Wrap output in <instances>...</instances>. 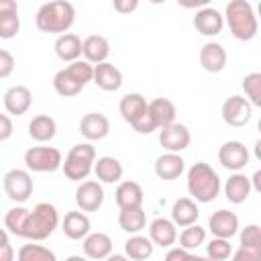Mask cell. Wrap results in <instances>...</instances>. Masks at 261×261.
<instances>
[{"instance_id": "cell-1", "label": "cell", "mask_w": 261, "mask_h": 261, "mask_svg": "<svg viewBox=\"0 0 261 261\" xmlns=\"http://www.w3.org/2000/svg\"><path fill=\"white\" fill-rule=\"evenodd\" d=\"M75 20V8L67 0H51L37 10L35 24L43 33H67Z\"/></svg>"}, {"instance_id": "cell-2", "label": "cell", "mask_w": 261, "mask_h": 261, "mask_svg": "<svg viewBox=\"0 0 261 261\" xmlns=\"http://www.w3.org/2000/svg\"><path fill=\"white\" fill-rule=\"evenodd\" d=\"M188 192L200 204H208V202L216 200V196L220 194L218 173L204 161L194 163L188 169Z\"/></svg>"}, {"instance_id": "cell-3", "label": "cell", "mask_w": 261, "mask_h": 261, "mask_svg": "<svg viewBox=\"0 0 261 261\" xmlns=\"http://www.w3.org/2000/svg\"><path fill=\"white\" fill-rule=\"evenodd\" d=\"M222 18H226L232 37L239 41H251L257 35V29H259L257 16L251 2L247 0H230L224 8Z\"/></svg>"}, {"instance_id": "cell-4", "label": "cell", "mask_w": 261, "mask_h": 261, "mask_svg": "<svg viewBox=\"0 0 261 261\" xmlns=\"http://www.w3.org/2000/svg\"><path fill=\"white\" fill-rule=\"evenodd\" d=\"M59 224V214L57 208L49 202H39L33 210H29L27 226H24V237L31 241H45L47 237L53 234V230Z\"/></svg>"}, {"instance_id": "cell-5", "label": "cell", "mask_w": 261, "mask_h": 261, "mask_svg": "<svg viewBox=\"0 0 261 261\" xmlns=\"http://www.w3.org/2000/svg\"><path fill=\"white\" fill-rule=\"evenodd\" d=\"M94 161H96V149L90 143H77L69 149V153L65 155V161H61V169L67 179L82 181L90 175Z\"/></svg>"}, {"instance_id": "cell-6", "label": "cell", "mask_w": 261, "mask_h": 261, "mask_svg": "<svg viewBox=\"0 0 261 261\" xmlns=\"http://www.w3.org/2000/svg\"><path fill=\"white\" fill-rule=\"evenodd\" d=\"M61 151L55 147H31L24 153V165L31 171L37 173H47V171H55L61 167Z\"/></svg>"}, {"instance_id": "cell-7", "label": "cell", "mask_w": 261, "mask_h": 261, "mask_svg": "<svg viewBox=\"0 0 261 261\" xmlns=\"http://www.w3.org/2000/svg\"><path fill=\"white\" fill-rule=\"evenodd\" d=\"M220 114H222V120L228 124V126H245L251 116H253V104L245 98V96H228L224 102H222V108H220Z\"/></svg>"}, {"instance_id": "cell-8", "label": "cell", "mask_w": 261, "mask_h": 261, "mask_svg": "<svg viewBox=\"0 0 261 261\" xmlns=\"http://www.w3.org/2000/svg\"><path fill=\"white\" fill-rule=\"evenodd\" d=\"M2 186H4L6 196L16 204L27 202L31 198V194H33V179H31V173L27 169H10V171H6L4 179H2Z\"/></svg>"}, {"instance_id": "cell-9", "label": "cell", "mask_w": 261, "mask_h": 261, "mask_svg": "<svg viewBox=\"0 0 261 261\" xmlns=\"http://www.w3.org/2000/svg\"><path fill=\"white\" fill-rule=\"evenodd\" d=\"M218 161L224 169L241 171L249 165V149L239 141H226L218 149Z\"/></svg>"}, {"instance_id": "cell-10", "label": "cell", "mask_w": 261, "mask_h": 261, "mask_svg": "<svg viewBox=\"0 0 261 261\" xmlns=\"http://www.w3.org/2000/svg\"><path fill=\"white\" fill-rule=\"evenodd\" d=\"M192 141V135L188 130L186 124H179V122H171L163 128H159V143L165 151H173V153H179L184 149H188Z\"/></svg>"}, {"instance_id": "cell-11", "label": "cell", "mask_w": 261, "mask_h": 261, "mask_svg": "<svg viewBox=\"0 0 261 261\" xmlns=\"http://www.w3.org/2000/svg\"><path fill=\"white\" fill-rule=\"evenodd\" d=\"M75 204L84 212H96L104 204V190L100 181H94V179L82 181L75 190Z\"/></svg>"}, {"instance_id": "cell-12", "label": "cell", "mask_w": 261, "mask_h": 261, "mask_svg": "<svg viewBox=\"0 0 261 261\" xmlns=\"http://www.w3.org/2000/svg\"><path fill=\"white\" fill-rule=\"evenodd\" d=\"M208 228L214 237H222V239H230L239 232V216L230 210H216L210 214L208 218Z\"/></svg>"}, {"instance_id": "cell-13", "label": "cell", "mask_w": 261, "mask_h": 261, "mask_svg": "<svg viewBox=\"0 0 261 261\" xmlns=\"http://www.w3.org/2000/svg\"><path fill=\"white\" fill-rule=\"evenodd\" d=\"M192 24H194V29H196L200 35H204V37H214V35H218V33L222 31L224 18H222V14H220L216 8L204 6V8H200V10L196 12Z\"/></svg>"}, {"instance_id": "cell-14", "label": "cell", "mask_w": 261, "mask_h": 261, "mask_svg": "<svg viewBox=\"0 0 261 261\" xmlns=\"http://www.w3.org/2000/svg\"><path fill=\"white\" fill-rule=\"evenodd\" d=\"M33 104V94L27 86H10L4 92V108L12 116H22Z\"/></svg>"}, {"instance_id": "cell-15", "label": "cell", "mask_w": 261, "mask_h": 261, "mask_svg": "<svg viewBox=\"0 0 261 261\" xmlns=\"http://www.w3.org/2000/svg\"><path fill=\"white\" fill-rule=\"evenodd\" d=\"M94 84L104 90V92H116L120 86H122V71L108 63V61H102V63H96L94 65V75H92Z\"/></svg>"}, {"instance_id": "cell-16", "label": "cell", "mask_w": 261, "mask_h": 261, "mask_svg": "<svg viewBox=\"0 0 261 261\" xmlns=\"http://www.w3.org/2000/svg\"><path fill=\"white\" fill-rule=\"evenodd\" d=\"M80 133L88 141H100L110 133V120L102 112H88L80 120Z\"/></svg>"}, {"instance_id": "cell-17", "label": "cell", "mask_w": 261, "mask_h": 261, "mask_svg": "<svg viewBox=\"0 0 261 261\" xmlns=\"http://www.w3.org/2000/svg\"><path fill=\"white\" fill-rule=\"evenodd\" d=\"M186 169V161L179 153H173V151H167L163 155L157 157L155 161V173L159 179H165V181H171V179H177Z\"/></svg>"}, {"instance_id": "cell-18", "label": "cell", "mask_w": 261, "mask_h": 261, "mask_svg": "<svg viewBox=\"0 0 261 261\" xmlns=\"http://www.w3.org/2000/svg\"><path fill=\"white\" fill-rule=\"evenodd\" d=\"M20 29L18 4L16 0H0V39L16 37Z\"/></svg>"}, {"instance_id": "cell-19", "label": "cell", "mask_w": 261, "mask_h": 261, "mask_svg": "<svg viewBox=\"0 0 261 261\" xmlns=\"http://www.w3.org/2000/svg\"><path fill=\"white\" fill-rule=\"evenodd\" d=\"M200 65L208 73H220L226 67V51L220 43H204L200 49Z\"/></svg>"}, {"instance_id": "cell-20", "label": "cell", "mask_w": 261, "mask_h": 261, "mask_svg": "<svg viewBox=\"0 0 261 261\" xmlns=\"http://www.w3.org/2000/svg\"><path fill=\"white\" fill-rule=\"evenodd\" d=\"M92 224H90V218L86 216L84 210H71L65 214V218L61 220V230L67 239L71 241H80L84 239L88 232H90Z\"/></svg>"}, {"instance_id": "cell-21", "label": "cell", "mask_w": 261, "mask_h": 261, "mask_svg": "<svg viewBox=\"0 0 261 261\" xmlns=\"http://www.w3.org/2000/svg\"><path fill=\"white\" fill-rule=\"evenodd\" d=\"M82 249L90 259H106L112 253V239L106 232H88L84 237Z\"/></svg>"}, {"instance_id": "cell-22", "label": "cell", "mask_w": 261, "mask_h": 261, "mask_svg": "<svg viewBox=\"0 0 261 261\" xmlns=\"http://www.w3.org/2000/svg\"><path fill=\"white\" fill-rule=\"evenodd\" d=\"M149 239L153 241V245L171 247L177 241V226L169 218H155L149 224Z\"/></svg>"}, {"instance_id": "cell-23", "label": "cell", "mask_w": 261, "mask_h": 261, "mask_svg": "<svg viewBox=\"0 0 261 261\" xmlns=\"http://www.w3.org/2000/svg\"><path fill=\"white\" fill-rule=\"evenodd\" d=\"M82 55L90 63H102L110 55V43L102 35H90L82 41Z\"/></svg>"}, {"instance_id": "cell-24", "label": "cell", "mask_w": 261, "mask_h": 261, "mask_svg": "<svg viewBox=\"0 0 261 261\" xmlns=\"http://www.w3.org/2000/svg\"><path fill=\"white\" fill-rule=\"evenodd\" d=\"M198 216H200V210H198L196 200H192V198H179L171 206V220L175 226L184 228L188 224H194V222H198Z\"/></svg>"}, {"instance_id": "cell-25", "label": "cell", "mask_w": 261, "mask_h": 261, "mask_svg": "<svg viewBox=\"0 0 261 261\" xmlns=\"http://www.w3.org/2000/svg\"><path fill=\"white\" fill-rule=\"evenodd\" d=\"M147 112L153 118L157 128H163L175 120V104L167 98H155L147 102Z\"/></svg>"}, {"instance_id": "cell-26", "label": "cell", "mask_w": 261, "mask_h": 261, "mask_svg": "<svg viewBox=\"0 0 261 261\" xmlns=\"http://www.w3.org/2000/svg\"><path fill=\"white\" fill-rule=\"evenodd\" d=\"M251 190H253L251 179L241 171H234L224 184V194H226L228 202H232V204H243L249 198Z\"/></svg>"}, {"instance_id": "cell-27", "label": "cell", "mask_w": 261, "mask_h": 261, "mask_svg": "<svg viewBox=\"0 0 261 261\" xmlns=\"http://www.w3.org/2000/svg\"><path fill=\"white\" fill-rule=\"evenodd\" d=\"M114 200L118 204V208H137L143 206V188L137 181H120L116 192H114Z\"/></svg>"}, {"instance_id": "cell-28", "label": "cell", "mask_w": 261, "mask_h": 261, "mask_svg": "<svg viewBox=\"0 0 261 261\" xmlns=\"http://www.w3.org/2000/svg\"><path fill=\"white\" fill-rule=\"evenodd\" d=\"M57 133V124L49 114H37L33 116V120L29 122V137L37 143H47L55 137Z\"/></svg>"}, {"instance_id": "cell-29", "label": "cell", "mask_w": 261, "mask_h": 261, "mask_svg": "<svg viewBox=\"0 0 261 261\" xmlns=\"http://www.w3.org/2000/svg\"><path fill=\"white\" fill-rule=\"evenodd\" d=\"M92 169H94L98 181H102V184H116L122 177V163L114 157H108V155L94 161Z\"/></svg>"}, {"instance_id": "cell-30", "label": "cell", "mask_w": 261, "mask_h": 261, "mask_svg": "<svg viewBox=\"0 0 261 261\" xmlns=\"http://www.w3.org/2000/svg\"><path fill=\"white\" fill-rule=\"evenodd\" d=\"M55 53L61 61H75L82 55V39L73 33H63L55 41Z\"/></svg>"}, {"instance_id": "cell-31", "label": "cell", "mask_w": 261, "mask_h": 261, "mask_svg": "<svg viewBox=\"0 0 261 261\" xmlns=\"http://www.w3.org/2000/svg\"><path fill=\"white\" fill-rule=\"evenodd\" d=\"M118 110H120V116L133 124L145 110H147V100L143 94H137V92H130L126 96H122L120 104H118Z\"/></svg>"}, {"instance_id": "cell-32", "label": "cell", "mask_w": 261, "mask_h": 261, "mask_svg": "<svg viewBox=\"0 0 261 261\" xmlns=\"http://www.w3.org/2000/svg\"><path fill=\"white\" fill-rule=\"evenodd\" d=\"M118 224L124 232H141L147 224V214L141 206L137 208H120V214H118Z\"/></svg>"}, {"instance_id": "cell-33", "label": "cell", "mask_w": 261, "mask_h": 261, "mask_svg": "<svg viewBox=\"0 0 261 261\" xmlns=\"http://www.w3.org/2000/svg\"><path fill=\"white\" fill-rule=\"evenodd\" d=\"M124 255H126L128 259H135V261L149 259V257L153 255V241L135 232V234L124 243Z\"/></svg>"}, {"instance_id": "cell-34", "label": "cell", "mask_w": 261, "mask_h": 261, "mask_svg": "<svg viewBox=\"0 0 261 261\" xmlns=\"http://www.w3.org/2000/svg\"><path fill=\"white\" fill-rule=\"evenodd\" d=\"M53 88H55V92L59 96L69 98V96H77L86 86L82 82H77L67 69H59L55 73V77H53Z\"/></svg>"}, {"instance_id": "cell-35", "label": "cell", "mask_w": 261, "mask_h": 261, "mask_svg": "<svg viewBox=\"0 0 261 261\" xmlns=\"http://www.w3.org/2000/svg\"><path fill=\"white\" fill-rule=\"evenodd\" d=\"M27 218H29V210L24 206H14L6 212L4 216V224L6 228L14 234V237H24V226H27Z\"/></svg>"}, {"instance_id": "cell-36", "label": "cell", "mask_w": 261, "mask_h": 261, "mask_svg": "<svg viewBox=\"0 0 261 261\" xmlns=\"http://www.w3.org/2000/svg\"><path fill=\"white\" fill-rule=\"evenodd\" d=\"M204 241H206V228H202L198 222L184 226V230H181V234H179V247H184V249H188V251L198 249Z\"/></svg>"}, {"instance_id": "cell-37", "label": "cell", "mask_w": 261, "mask_h": 261, "mask_svg": "<svg viewBox=\"0 0 261 261\" xmlns=\"http://www.w3.org/2000/svg\"><path fill=\"white\" fill-rule=\"evenodd\" d=\"M18 261H55V253L43 245H22L16 253Z\"/></svg>"}, {"instance_id": "cell-38", "label": "cell", "mask_w": 261, "mask_h": 261, "mask_svg": "<svg viewBox=\"0 0 261 261\" xmlns=\"http://www.w3.org/2000/svg\"><path fill=\"white\" fill-rule=\"evenodd\" d=\"M243 90L247 100L253 106H261V73L259 71H251L243 77Z\"/></svg>"}, {"instance_id": "cell-39", "label": "cell", "mask_w": 261, "mask_h": 261, "mask_svg": "<svg viewBox=\"0 0 261 261\" xmlns=\"http://www.w3.org/2000/svg\"><path fill=\"white\" fill-rule=\"evenodd\" d=\"M206 255L214 261H222V259H228L232 255V247L228 243V239H222V237H214L208 245H206Z\"/></svg>"}, {"instance_id": "cell-40", "label": "cell", "mask_w": 261, "mask_h": 261, "mask_svg": "<svg viewBox=\"0 0 261 261\" xmlns=\"http://www.w3.org/2000/svg\"><path fill=\"white\" fill-rule=\"evenodd\" d=\"M77 82H82L84 86L88 84V82H92V75H94V65L90 63V61H82V59H75V61H69V65L65 67Z\"/></svg>"}, {"instance_id": "cell-41", "label": "cell", "mask_w": 261, "mask_h": 261, "mask_svg": "<svg viewBox=\"0 0 261 261\" xmlns=\"http://www.w3.org/2000/svg\"><path fill=\"white\" fill-rule=\"evenodd\" d=\"M241 247L261 249V228H259V224H247L241 230Z\"/></svg>"}, {"instance_id": "cell-42", "label": "cell", "mask_w": 261, "mask_h": 261, "mask_svg": "<svg viewBox=\"0 0 261 261\" xmlns=\"http://www.w3.org/2000/svg\"><path fill=\"white\" fill-rule=\"evenodd\" d=\"M14 71V55L6 49H0V80H6Z\"/></svg>"}, {"instance_id": "cell-43", "label": "cell", "mask_w": 261, "mask_h": 261, "mask_svg": "<svg viewBox=\"0 0 261 261\" xmlns=\"http://www.w3.org/2000/svg\"><path fill=\"white\" fill-rule=\"evenodd\" d=\"M234 261H257L261 257V249H253V247H241L234 255Z\"/></svg>"}, {"instance_id": "cell-44", "label": "cell", "mask_w": 261, "mask_h": 261, "mask_svg": "<svg viewBox=\"0 0 261 261\" xmlns=\"http://www.w3.org/2000/svg\"><path fill=\"white\" fill-rule=\"evenodd\" d=\"M112 6L118 14H130L139 8V0H112Z\"/></svg>"}, {"instance_id": "cell-45", "label": "cell", "mask_w": 261, "mask_h": 261, "mask_svg": "<svg viewBox=\"0 0 261 261\" xmlns=\"http://www.w3.org/2000/svg\"><path fill=\"white\" fill-rule=\"evenodd\" d=\"M12 135V120L6 114H0V141L10 139Z\"/></svg>"}, {"instance_id": "cell-46", "label": "cell", "mask_w": 261, "mask_h": 261, "mask_svg": "<svg viewBox=\"0 0 261 261\" xmlns=\"http://www.w3.org/2000/svg\"><path fill=\"white\" fill-rule=\"evenodd\" d=\"M167 261H177V259H192V253L184 247H177V249H169L167 255H165Z\"/></svg>"}, {"instance_id": "cell-47", "label": "cell", "mask_w": 261, "mask_h": 261, "mask_svg": "<svg viewBox=\"0 0 261 261\" xmlns=\"http://www.w3.org/2000/svg\"><path fill=\"white\" fill-rule=\"evenodd\" d=\"M181 8H204L208 6L212 0H175Z\"/></svg>"}, {"instance_id": "cell-48", "label": "cell", "mask_w": 261, "mask_h": 261, "mask_svg": "<svg viewBox=\"0 0 261 261\" xmlns=\"http://www.w3.org/2000/svg\"><path fill=\"white\" fill-rule=\"evenodd\" d=\"M14 259V249L10 247V243L0 245V261H12Z\"/></svg>"}, {"instance_id": "cell-49", "label": "cell", "mask_w": 261, "mask_h": 261, "mask_svg": "<svg viewBox=\"0 0 261 261\" xmlns=\"http://www.w3.org/2000/svg\"><path fill=\"white\" fill-rule=\"evenodd\" d=\"M251 188L257 190V192H261V171H259V169H257V171L253 173V177H251Z\"/></svg>"}, {"instance_id": "cell-50", "label": "cell", "mask_w": 261, "mask_h": 261, "mask_svg": "<svg viewBox=\"0 0 261 261\" xmlns=\"http://www.w3.org/2000/svg\"><path fill=\"white\" fill-rule=\"evenodd\" d=\"M4 243H8V232L4 228H0V245H4Z\"/></svg>"}, {"instance_id": "cell-51", "label": "cell", "mask_w": 261, "mask_h": 261, "mask_svg": "<svg viewBox=\"0 0 261 261\" xmlns=\"http://www.w3.org/2000/svg\"><path fill=\"white\" fill-rule=\"evenodd\" d=\"M149 2H151V4H163L165 0H149Z\"/></svg>"}]
</instances>
